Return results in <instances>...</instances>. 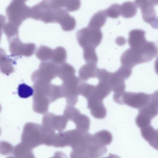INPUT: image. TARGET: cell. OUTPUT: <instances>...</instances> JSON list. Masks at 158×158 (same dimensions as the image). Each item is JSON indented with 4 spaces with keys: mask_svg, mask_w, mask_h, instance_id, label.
<instances>
[{
    "mask_svg": "<svg viewBox=\"0 0 158 158\" xmlns=\"http://www.w3.org/2000/svg\"><path fill=\"white\" fill-rule=\"evenodd\" d=\"M30 18L45 23H59L62 29L66 31L73 30L76 26L75 18L65 9L48 8L40 4L31 8Z\"/></svg>",
    "mask_w": 158,
    "mask_h": 158,
    "instance_id": "1",
    "label": "cell"
},
{
    "mask_svg": "<svg viewBox=\"0 0 158 158\" xmlns=\"http://www.w3.org/2000/svg\"><path fill=\"white\" fill-rule=\"evenodd\" d=\"M156 45L153 42H148L142 47L128 49L121 57L122 66L132 69L139 64L152 61L157 55Z\"/></svg>",
    "mask_w": 158,
    "mask_h": 158,
    "instance_id": "2",
    "label": "cell"
},
{
    "mask_svg": "<svg viewBox=\"0 0 158 158\" xmlns=\"http://www.w3.org/2000/svg\"><path fill=\"white\" fill-rule=\"evenodd\" d=\"M27 0H13L6 9L8 25L18 29L23 21L30 17V7L26 5Z\"/></svg>",
    "mask_w": 158,
    "mask_h": 158,
    "instance_id": "3",
    "label": "cell"
},
{
    "mask_svg": "<svg viewBox=\"0 0 158 158\" xmlns=\"http://www.w3.org/2000/svg\"><path fill=\"white\" fill-rule=\"evenodd\" d=\"M153 94H148L143 93H131L125 91L115 93L113 99L120 105H126L134 108L140 109L148 104L153 98Z\"/></svg>",
    "mask_w": 158,
    "mask_h": 158,
    "instance_id": "4",
    "label": "cell"
},
{
    "mask_svg": "<svg viewBox=\"0 0 158 158\" xmlns=\"http://www.w3.org/2000/svg\"><path fill=\"white\" fill-rule=\"evenodd\" d=\"M21 143L31 149L43 144L42 127L34 123L26 124L21 136Z\"/></svg>",
    "mask_w": 158,
    "mask_h": 158,
    "instance_id": "5",
    "label": "cell"
},
{
    "mask_svg": "<svg viewBox=\"0 0 158 158\" xmlns=\"http://www.w3.org/2000/svg\"><path fill=\"white\" fill-rule=\"evenodd\" d=\"M78 43L83 48L95 49L102 41L103 33L100 30L85 27L79 30L77 33Z\"/></svg>",
    "mask_w": 158,
    "mask_h": 158,
    "instance_id": "6",
    "label": "cell"
},
{
    "mask_svg": "<svg viewBox=\"0 0 158 158\" xmlns=\"http://www.w3.org/2000/svg\"><path fill=\"white\" fill-rule=\"evenodd\" d=\"M158 114V92L153 94L150 102L139 109V114L135 119V122L139 127L151 125V120Z\"/></svg>",
    "mask_w": 158,
    "mask_h": 158,
    "instance_id": "7",
    "label": "cell"
},
{
    "mask_svg": "<svg viewBox=\"0 0 158 158\" xmlns=\"http://www.w3.org/2000/svg\"><path fill=\"white\" fill-rule=\"evenodd\" d=\"M64 116L68 120L75 123L76 129L83 132H88L90 129V120L89 117L81 114L74 106H67L64 111Z\"/></svg>",
    "mask_w": 158,
    "mask_h": 158,
    "instance_id": "8",
    "label": "cell"
},
{
    "mask_svg": "<svg viewBox=\"0 0 158 158\" xmlns=\"http://www.w3.org/2000/svg\"><path fill=\"white\" fill-rule=\"evenodd\" d=\"M81 81L80 78L75 76L63 82L61 87L68 106H74L78 102L79 95V85Z\"/></svg>",
    "mask_w": 158,
    "mask_h": 158,
    "instance_id": "9",
    "label": "cell"
},
{
    "mask_svg": "<svg viewBox=\"0 0 158 158\" xmlns=\"http://www.w3.org/2000/svg\"><path fill=\"white\" fill-rule=\"evenodd\" d=\"M135 3L141 9L142 16L145 22L154 28H158V19L154 5L150 0H135Z\"/></svg>",
    "mask_w": 158,
    "mask_h": 158,
    "instance_id": "10",
    "label": "cell"
},
{
    "mask_svg": "<svg viewBox=\"0 0 158 158\" xmlns=\"http://www.w3.org/2000/svg\"><path fill=\"white\" fill-rule=\"evenodd\" d=\"M39 4L44 7L63 8L70 12L79 10L81 6L80 0H43Z\"/></svg>",
    "mask_w": 158,
    "mask_h": 158,
    "instance_id": "11",
    "label": "cell"
},
{
    "mask_svg": "<svg viewBox=\"0 0 158 158\" xmlns=\"http://www.w3.org/2000/svg\"><path fill=\"white\" fill-rule=\"evenodd\" d=\"M87 99V107L91 110V113L96 119H104L107 115V110L103 100L96 96L94 93Z\"/></svg>",
    "mask_w": 158,
    "mask_h": 158,
    "instance_id": "12",
    "label": "cell"
},
{
    "mask_svg": "<svg viewBox=\"0 0 158 158\" xmlns=\"http://www.w3.org/2000/svg\"><path fill=\"white\" fill-rule=\"evenodd\" d=\"M68 121L64 116H56L50 114L44 119V126L54 131L56 130L58 131L61 132L66 129Z\"/></svg>",
    "mask_w": 158,
    "mask_h": 158,
    "instance_id": "13",
    "label": "cell"
},
{
    "mask_svg": "<svg viewBox=\"0 0 158 158\" xmlns=\"http://www.w3.org/2000/svg\"><path fill=\"white\" fill-rule=\"evenodd\" d=\"M147 41L145 38V32L143 30L134 29L129 33L128 43L130 48H139L144 45Z\"/></svg>",
    "mask_w": 158,
    "mask_h": 158,
    "instance_id": "14",
    "label": "cell"
},
{
    "mask_svg": "<svg viewBox=\"0 0 158 158\" xmlns=\"http://www.w3.org/2000/svg\"><path fill=\"white\" fill-rule=\"evenodd\" d=\"M142 136L149 144L155 149H158V132L151 125L141 128Z\"/></svg>",
    "mask_w": 158,
    "mask_h": 158,
    "instance_id": "15",
    "label": "cell"
},
{
    "mask_svg": "<svg viewBox=\"0 0 158 158\" xmlns=\"http://www.w3.org/2000/svg\"><path fill=\"white\" fill-rule=\"evenodd\" d=\"M99 69L96 65L87 64L83 66L79 70V77L83 81H87L89 79L97 78Z\"/></svg>",
    "mask_w": 158,
    "mask_h": 158,
    "instance_id": "16",
    "label": "cell"
},
{
    "mask_svg": "<svg viewBox=\"0 0 158 158\" xmlns=\"http://www.w3.org/2000/svg\"><path fill=\"white\" fill-rule=\"evenodd\" d=\"M107 19L105 11L101 10L94 14L91 18L88 27L94 29L100 30L105 25Z\"/></svg>",
    "mask_w": 158,
    "mask_h": 158,
    "instance_id": "17",
    "label": "cell"
},
{
    "mask_svg": "<svg viewBox=\"0 0 158 158\" xmlns=\"http://www.w3.org/2000/svg\"><path fill=\"white\" fill-rule=\"evenodd\" d=\"M92 137L96 143L104 147L110 144L113 140L111 133L106 130L97 132L92 135Z\"/></svg>",
    "mask_w": 158,
    "mask_h": 158,
    "instance_id": "18",
    "label": "cell"
},
{
    "mask_svg": "<svg viewBox=\"0 0 158 158\" xmlns=\"http://www.w3.org/2000/svg\"><path fill=\"white\" fill-rule=\"evenodd\" d=\"M75 73L74 68L67 63H64L58 67V76L63 82L75 77Z\"/></svg>",
    "mask_w": 158,
    "mask_h": 158,
    "instance_id": "19",
    "label": "cell"
},
{
    "mask_svg": "<svg viewBox=\"0 0 158 158\" xmlns=\"http://www.w3.org/2000/svg\"><path fill=\"white\" fill-rule=\"evenodd\" d=\"M32 149L20 143L14 148L15 158H35Z\"/></svg>",
    "mask_w": 158,
    "mask_h": 158,
    "instance_id": "20",
    "label": "cell"
},
{
    "mask_svg": "<svg viewBox=\"0 0 158 158\" xmlns=\"http://www.w3.org/2000/svg\"><path fill=\"white\" fill-rule=\"evenodd\" d=\"M121 15L125 18L133 17L137 14V7L135 3L127 2L121 6Z\"/></svg>",
    "mask_w": 158,
    "mask_h": 158,
    "instance_id": "21",
    "label": "cell"
},
{
    "mask_svg": "<svg viewBox=\"0 0 158 158\" xmlns=\"http://www.w3.org/2000/svg\"><path fill=\"white\" fill-rule=\"evenodd\" d=\"M66 58V51L63 47H57L54 51L53 61L56 64H62L65 63Z\"/></svg>",
    "mask_w": 158,
    "mask_h": 158,
    "instance_id": "22",
    "label": "cell"
},
{
    "mask_svg": "<svg viewBox=\"0 0 158 158\" xmlns=\"http://www.w3.org/2000/svg\"><path fill=\"white\" fill-rule=\"evenodd\" d=\"M83 58L87 64L96 65L98 62V58L95 49L91 48H83Z\"/></svg>",
    "mask_w": 158,
    "mask_h": 158,
    "instance_id": "23",
    "label": "cell"
},
{
    "mask_svg": "<svg viewBox=\"0 0 158 158\" xmlns=\"http://www.w3.org/2000/svg\"><path fill=\"white\" fill-rule=\"evenodd\" d=\"M34 93L32 87L25 83L20 84L18 88V94L21 98H26L32 96Z\"/></svg>",
    "mask_w": 158,
    "mask_h": 158,
    "instance_id": "24",
    "label": "cell"
},
{
    "mask_svg": "<svg viewBox=\"0 0 158 158\" xmlns=\"http://www.w3.org/2000/svg\"><path fill=\"white\" fill-rule=\"evenodd\" d=\"M121 6L114 4L110 6L105 11L107 16L112 19H117L121 15Z\"/></svg>",
    "mask_w": 158,
    "mask_h": 158,
    "instance_id": "25",
    "label": "cell"
},
{
    "mask_svg": "<svg viewBox=\"0 0 158 158\" xmlns=\"http://www.w3.org/2000/svg\"><path fill=\"white\" fill-rule=\"evenodd\" d=\"M14 148L7 142H0V154L3 156H6L13 153Z\"/></svg>",
    "mask_w": 158,
    "mask_h": 158,
    "instance_id": "26",
    "label": "cell"
},
{
    "mask_svg": "<svg viewBox=\"0 0 158 158\" xmlns=\"http://www.w3.org/2000/svg\"><path fill=\"white\" fill-rule=\"evenodd\" d=\"M131 69L129 68L126 67H121L117 71L116 73L124 80H127L132 74Z\"/></svg>",
    "mask_w": 158,
    "mask_h": 158,
    "instance_id": "27",
    "label": "cell"
},
{
    "mask_svg": "<svg viewBox=\"0 0 158 158\" xmlns=\"http://www.w3.org/2000/svg\"><path fill=\"white\" fill-rule=\"evenodd\" d=\"M51 158H68V157L65 153L58 151V152H56L55 153L54 156Z\"/></svg>",
    "mask_w": 158,
    "mask_h": 158,
    "instance_id": "28",
    "label": "cell"
},
{
    "mask_svg": "<svg viewBox=\"0 0 158 158\" xmlns=\"http://www.w3.org/2000/svg\"><path fill=\"white\" fill-rule=\"evenodd\" d=\"M103 158H121L120 157L118 156H117L116 155H112V154H110L109 156L107 157H105Z\"/></svg>",
    "mask_w": 158,
    "mask_h": 158,
    "instance_id": "29",
    "label": "cell"
},
{
    "mask_svg": "<svg viewBox=\"0 0 158 158\" xmlns=\"http://www.w3.org/2000/svg\"><path fill=\"white\" fill-rule=\"evenodd\" d=\"M154 5H157L158 3V0H150Z\"/></svg>",
    "mask_w": 158,
    "mask_h": 158,
    "instance_id": "30",
    "label": "cell"
},
{
    "mask_svg": "<svg viewBox=\"0 0 158 158\" xmlns=\"http://www.w3.org/2000/svg\"><path fill=\"white\" fill-rule=\"evenodd\" d=\"M6 158H15V157L10 156V157H7Z\"/></svg>",
    "mask_w": 158,
    "mask_h": 158,
    "instance_id": "31",
    "label": "cell"
}]
</instances>
